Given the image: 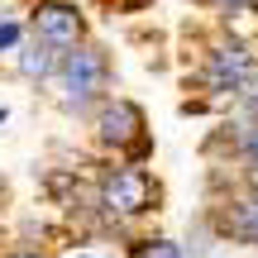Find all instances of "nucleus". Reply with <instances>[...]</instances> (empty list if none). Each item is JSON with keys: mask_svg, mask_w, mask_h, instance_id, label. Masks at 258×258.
Segmentation results:
<instances>
[{"mask_svg": "<svg viewBox=\"0 0 258 258\" xmlns=\"http://www.w3.org/2000/svg\"><path fill=\"white\" fill-rule=\"evenodd\" d=\"M96 139L105 148H134L144 144V110L124 96H110V101L96 105Z\"/></svg>", "mask_w": 258, "mask_h": 258, "instance_id": "nucleus-3", "label": "nucleus"}, {"mask_svg": "<svg viewBox=\"0 0 258 258\" xmlns=\"http://www.w3.org/2000/svg\"><path fill=\"white\" fill-rule=\"evenodd\" d=\"M139 258H182V244H172V239H148L144 249H139Z\"/></svg>", "mask_w": 258, "mask_h": 258, "instance_id": "nucleus-9", "label": "nucleus"}, {"mask_svg": "<svg viewBox=\"0 0 258 258\" xmlns=\"http://www.w3.org/2000/svg\"><path fill=\"white\" fill-rule=\"evenodd\" d=\"M158 201V186L148 182V172L139 167H110L101 177V211L115 215V220H134V215H148Z\"/></svg>", "mask_w": 258, "mask_h": 258, "instance_id": "nucleus-2", "label": "nucleus"}, {"mask_svg": "<svg viewBox=\"0 0 258 258\" xmlns=\"http://www.w3.org/2000/svg\"><path fill=\"white\" fill-rule=\"evenodd\" d=\"M253 77V53L239 43L230 48H215L211 57H206V86L211 91H244Z\"/></svg>", "mask_w": 258, "mask_h": 258, "instance_id": "nucleus-5", "label": "nucleus"}, {"mask_svg": "<svg viewBox=\"0 0 258 258\" xmlns=\"http://www.w3.org/2000/svg\"><path fill=\"white\" fill-rule=\"evenodd\" d=\"M29 19H34V34L43 38V43H53V48H77L82 34H86L77 5H67V0H38Z\"/></svg>", "mask_w": 258, "mask_h": 258, "instance_id": "nucleus-4", "label": "nucleus"}, {"mask_svg": "<svg viewBox=\"0 0 258 258\" xmlns=\"http://www.w3.org/2000/svg\"><path fill=\"white\" fill-rule=\"evenodd\" d=\"M134 5H144V0H134Z\"/></svg>", "mask_w": 258, "mask_h": 258, "instance_id": "nucleus-13", "label": "nucleus"}, {"mask_svg": "<svg viewBox=\"0 0 258 258\" xmlns=\"http://www.w3.org/2000/svg\"><path fill=\"white\" fill-rule=\"evenodd\" d=\"M82 258H91V253H82Z\"/></svg>", "mask_w": 258, "mask_h": 258, "instance_id": "nucleus-14", "label": "nucleus"}, {"mask_svg": "<svg viewBox=\"0 0 258 258\" xmlns=\"http://www.w3.org/2000/svg\"><path fill=\"white\" fill-rule=\"evenodd\" d=\"M10 258H38V253H29V249H19V253H10Z\"/></svg>", "mask_w": 258, "mask_h": 258, "instance_id": "nucleus-11", "label": "nucleus"}, {"mask_svg": "<svg viewBox=\"0 0 258 258\" xmlns=\"http://www.w3.org/2000/svg\"><path fill=\"white\" fill-rule=\"evenodd\" d=\"M0 124H5V105H0Z\"/></svg>", "mask_w": 258, "mask_h": 258, "instance_id": "nucleus-12", "label": "nucleus"}, {"mask_svg": "<svg viewBox=\"0 0 258 258\" xmlns=\"http://www.w3.org/2000/svg\"><path fill=\"white\" fill-rule=\"evenodd\" d=\"M57 48L53 43H43V38H29V43H19V57H15V67H19V77H29V82H48V77H57Z\"/></svg>", "mask_w": 258, "mask_h": 258, "instance_id": "nucleus-7", "label": "nucleus"}, {"mask_svg": "<svg viewBox=\"0 0 258 258\" xmlns=\"http://www.w3.org/2000/svg\"><path fill=\"white\" fill-rule=\"evenodd\" d=\"M19 38H24V29H19L15 19H0V53H10V48H19Z\"/></svg>", "mask_w": 258, "mask_h": 258, "instance_id": "nucleus-10", "label": "nucleus"}, {"mask_svg": "<svg viewBox=\"0 0 258 258\" xmlns=\"http://www.w3.org/2000/svg\"><path fill=\"white\" fill-rule=\"evenodd\" d=\"M234 148H239L244 163H253V167H258V120L239 124V134H234Z\"/></svg>", "mask_w": 258, "mask_h": 258, "instance_id": "nucleus-8", "label": "nucleus"}, {"mask_svg": "<svg viewBox=\"0 0 258 258\" xmlns=\"http://www.w3.org/2000/svg\"><path fill=\"white\" fill-rule=\"evenodd\" d=\"M220 230L239 244H253L258 249V191H239L220 206Z\"/></svg>", "mask_w": 258, "mask_h": 258, "instance_id": "nucleus-6", "label": "nucleus"}, {"mask_svg": "<svg viewBox=\"0 0 258 258\" xmlns=\"http://www.w3.org/2000/svg\"><path fill=\"white\" fill-rule=\"evenodd\" d=\"M53 82H57V105L82 115V110H91V105L101 101V91L110 86V57L96 43H77V48L62 53Z\"/></svg>", "mask_w": 258, "mask_h": 258, "instance_id": "nucleus-1", "label": "nucleus"}]
</instances>
